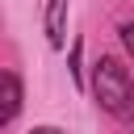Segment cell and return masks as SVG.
<instances>
[{"instance_id":"obj_6","label":"cell","mask_w":134,"mask_h":134,"mask_svg":"<svg viewBox=\"0 0 134 134\" xmlns=\"http://www.w3.org/2000/svg\"><path fill=\"white\" fill-rule=\"evenodd\" d=\"M29 134H67V130H59V126H34Z\"/></svg>"},{"instance_id":"obj_1","label":"cell","mask_w":134,"mask_h":134,"mask_svg":"<svg viewBox=\"0 0 134 134\" xmlns=\"http://www.w3.org/2000/svg\"><path fill=\"white\" fill-rule=\"evenodd\" d=\"M88 88H92L96 105H100L109 117H117V121H134V80H130V71L121 67V59L100 54V59L92 63V80H88Z\"/></svg>"},{"instance_id":"obj_4","label":"cell","mask_w":134,"mask_h":134,"mask_svg":"<svg viewBox=\"0 0 134 134\" xmlns=\"http://www.w3.org/2000/svg\"><path fill=\"white\" fill-rule=\"evenodd\" d=\"M80 59H84V42L75 38V42H71V59H67V71H71L75 88H84V67H80Z\"/></svg>"},{"instance_id":"obj_3","label":"cell","mask_w":134,"mask_h":134,"mask_svg":"<svg viewBox=\"0 0 134 134\" xmlns=\"http://www.w3.org/2000/svg\"><path fill=\"white\" fill-rule=\"evenodd\" d=\"M0 126H13L17 121V113H21V75L8 67L4 75H0Z\"/></svg>"},{"instance_id":"obj_5","label":"cell","mask_w":134,"mask_h":134,"mask_svg":"<svg viewBox=\"0 0 134 134\" xmlns=\"http://www.w3.org/2000/svg\"><path fill=\"white\" fill-rule=\"evenodd\" d=\"M117 34H121V46H126V54L134 59V21H121V29H117Z\"/></svg>"},{"instance_id":"obj_2","label":"cell","mask_w":134,"mask_h":134,"mask_svg":"<svg viewBox=\"0 0 134 134\" xmlns=\"http://www.w3.org/2000/svg\"><path fill=\"white\" fill-rule=\"evenodd\" d=\"M42 29H46V42L54 50L67 46V0H46L42 8Z\"/></svg>"}]
</instances>
